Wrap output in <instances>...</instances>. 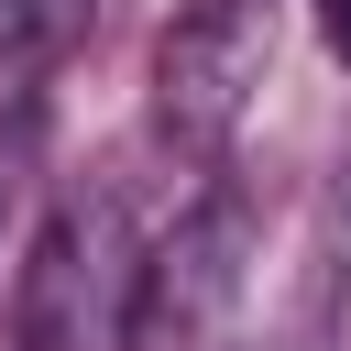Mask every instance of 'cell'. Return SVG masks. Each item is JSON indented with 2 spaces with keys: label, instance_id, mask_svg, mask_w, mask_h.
I'll list each match as a JSON object with an SVG mask.
<instances>
[{
  "label": "cell",
  "instance_id": "1",
  "mask_svg": "<svg viewBox=\"0 0 351 351\" xmlns=\"http://www.w3.org/2000/svg\"><path fill=\"white\" fill-rule=\"evenodd\" d=\"M132 285H143V252H132V208L99 186V197H66L22 263V351H121V318H132Z\"/></svg>",
  "mask_w": 351,
  "mask_h": 351
},
{
  "label": "cell",
  "instance_id": "2",
  "mask_svg": "<svg viewBox=\"0 0 351 351\" xmlns=\"http://www.w3.org/2000/svg\"><path fill=\"white\" fill-rule=\"evenodd\" d=\"M241 252H252V208H241L230 186H208V197L143 252L121 351H219V318L241 307Z\"/></svg>",
  "mask_w": 351,
  "mask_h": 351
},
{
  "label": "cell",
  "instance_id": "3",
  "mask_svg": "<svg viewBox=\"0 0 351 351\" xmlns=\"http://www.w3.org/2000/svg\"><path fill=\"white\" fill-rule=\"evenodd\" d=\"M263 55H274V0H197L154 55V132L176 154H219L263 88Z\"/></svg>",
  "mask_w": 351,
  "mask_h": 351
},
{
  "label": "cell",
  "instance_id": "4",
  "mask_svg": "<svg viewBox=\"0 0 351 351\" xmlns=\"http://www.w3.org/2000/svg\"><path fill=\"white\" fill-rule=\"evenodd\" d=\"M296 351H351V176L329 186V219H318V274H307Z\"/></svg>",
  "mask_w": 351,
  "mask_h": 351
},
{
  "label": "cell",
  "instance_id": "5",
  "mask_svg": "<svg viewBox=\"0 0 351 351\" xmlns=\"http://www.w3.org/2000/svg\"><path fill=\"white\" fill-rule=\"evenodd\" d=\"M88 11H99V0H0V88L44 77V66L88 33Z\"/></svg>",
  "mask_w": 351,
  "mask_h": 351
},
{
  "label": "cell",
  "instance_id": "6",
  "mask_svg": "<svg viewBox=\"0 0 351 351\" xmlns=\"http://www.w3.org/2000/svg\"><path fill=\"white\" fill-rule=\"evenodd\" d=\"M318 33H329V55H351V0H318Z\"/></svg>",
  "mask_w": 351,
  "mask_h": 351
}]
</instances>
